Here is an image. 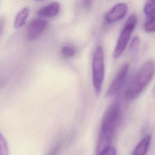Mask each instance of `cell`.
<instances>
[{
    "label": "cell",
    "mask_w": 155,
    "mask_h": 155,
    "mask_svg": "<svg viewBox=\"0 0 155 155\" xmlns=\"http://www.w3.org/2000/svg\"><path fill=\"white\" fill-rule=\"evenodd\" d=\"M116 150L114 147L109 146L103 150H102L100 153H99L96 155H116Z\"/></svg>",
    "instance_id": "obj_15"
},
{
    "label": "cell",
    "mask_w": 155,
    "mask_h": 155,
    "mask_svg": "<svg viewBox=\"0 0 155 155\" xmlns=\"http://www.w3.org/2000/svg\"><path fill=\"white\" fill-rule=\"evenodd\" d=\"M120 116V107L118 102H113L105 110L102 117L101 131L97 146L96 154L111 146Z\"/></svg>",
    "instance_id": "obj_1"
},
{
    "label": "cell",
    "mask_w": 155,
    "mask_h": 155,
    "mask_svg": "<svg viewBox=\"0 0 155 155\" xmlns=\"http://www.w3.org/2000/svg\"><path fill=\"white\" fill-rule=\"evenodd\" d=\"M144 28L147 32L155 31V15L153 16V17L145 22Z\"/></svg>",
    "instance_id": "obj_14"
},
{
    "label": "cell",
    "mask_w": 155,
    "mask_h": 155,
    "mask_svg": "<svg viewBox=\"0 0 155 155\" xmlns=\"http://www.w3.org/2000/svg\"><path fill=\"white\" fill-rule=\"evenodd\" d=\"M60 9V4L58 2H53L41 7L38 12L37 15L41 18H51L56 16Z\"/></svg>",
    "instance_id": "obj_8"
},
{
    "label": "cell",
    "mask_w": 155,
    "mask_h": 155,
    "mask_svg": "<svg viewBox=\"0 0 155 155\" xmlns=\"http://www.w3.org/2000/svg\"><path fill=\"white\" fill-rule=\"evenodd\" d=\"M139 44H140L139 38L138 36H136L133 38V39L131 42V44H130V48L131 50H135L137 48Z\"/></svg>",
    "instance_id": "obj_16"
},
{
    "label": "cell",
    "mask_w": 155,
    "mask_h": 155,
    "mask_svg": "<svg viewBox=\"0 0 155 155\" xmlns=\"http://www.w3.org/2000/svg\"><path fill=\"white\" fill-rule=\"evenodd\" d=\"M151 140V134L145 136L136 145L131 155H146Z\"/></svg>",
    "instance_id": "obj_9"
},
{
    "label": "cell",
    "mask_w": 155,
    "mask_h": 155,
    "mask_svg": "<svg viewBox=\"0 0 155 155\" xmlns=\"http://www.w3.org/2000/svg\"><path fill=\"white\" fill-rule=\"evenodd\" d=\"M48 25L46 20L36 18L33 19L28 25L27 28V36L29 41H33L39 37L45 30Z\"/></svg>",
    "instance_id": "obj_6"
},
{
    "label": "cell",
    "mask_w": 155,
    "mask_h": 155,
    "mask_svg": "<svg viewBox=\"0 0 155 155\" xmlns=\"http://www.w3.org/2000/svg\"><path fill=\"white\" fill-rule=\"evenodd\" d=\"M62 55L65 58H71L73 57L76 52V48L72 45H64L61 48V50Z\"/></svg>",
    "instance_id": "obj_11"
},
{
    "label": "cell",
    "mask_w": 155,
    "mask_h": 155,
    "mask_svg": "<svg viewBox=\"0 0 155 155\" xmlns=\"http://www.w3.org/2000/svg\"><path fill=\"white\" fill-rule=\"evenodd\" d=\"M29 15V8L28 7H23L16 14L15 21L14 27L15 28H19L23 27Z\"/></svg>",
    "instance_id": "obj_10"
},
{
    "label": "cell",
    "mask_w": 155,
    "mask_h": 155,
    "mask_svg": "<svg viewBox=\"0 0 155 155\" xmlns=\"http://www.w3.org/2000/svg\"><path fill=\"white\" fill-rule=\"evenodd\" d=\"M152 94H153V96L155 97V85H154V87H153V88L152 90Z\"/></svg>",
    "instance_id": "obj_17"
},
{
    "label": "cell",
    "mask_w": 155,
    "mask_h": 155,
    "mask_svg": "<svg viewBox=\"0 0 155 155\" xmlns=\"http://www.w3.org/2000/svg\"><path fill=\"white\" fill-rule=\"evenodd\" d=\"M137 21V17L133 14L130 16L125 21L114 47L113 54V58L116 59L119 58L125 51L128 45L131 33L136 27Z\"/></svg>",
    "instance_id": "obj_4"
},
{
    "label": "cell",
    "mask_w": 155,
    "mask_h": 155,
    "mask_svg": "<svg viewBox=\"0 0 155 155\" xmlns=\"http://www.w3.org/2000/svg\"><path fill=\"white\" fill-rule=\"evenodd\" d=\"M128 70V64L125 63L121 66L108 89L107 92V97L113 96L116 94L120 91L125 81Z\"/></svg>",
    "instance_id": "obj_5"
},
{
    "label": "cell",
    "mask_w": 155,
    "mask_h": 155,
    "mask_svg": "<svg viewBox=\"0 0 155 155\" xmlns=\"http://www.w3.org/2000/svg\"><path fill=\"white\" fill-rule=\"evenodd\" d=\"M155 73V62L153 60L146 62L138 70L128 86L125 97L128 100L137 98L151 81Z\"/></svg>",
    "instance_id": "obj_2"
},
{
    "label": "cell",
    "mask_w": 155,
    "mask_h": 155,
    "mask_svg": "<svg viewBox=\"0 0 155 155\" xmlns=\"http://www.w3.org/2000/svg\"><path fill=\"white\" fill-rule=\"evenodd\" d=\"M8 148L7 142L0 132V155H8Z\"/></svg>",
    "instance_id": "obj_13"
},
{
    "label": "cell",
    "mask_w": 155,
    "mask_h": 155,
    "mask_svg": "<svg viewBox=\"0 0 155 155\" xmlns=\"http://www.w3.org/2000/svg\"><path fill=\"white\" fill-rule=\"evenodd\" d=\"M128 6L125 3H119L113 7L105 15V20L108 24L114 23L122 19L127 14Z\"/></svg>",
    "instance_id": "obj_7"
},
{
    "label": "cell",
    "mask_w": 155,
    "mask_h": 155,
    "mask_svg": "<svg viewBox=\"0 0 155 155\" xmlns=\"http://www.w3.org/2000/svg\"><path fill=\"white\" fill-rule=\"evenodd\" d=\"M92 83L96 96H99L102 88L105 76L104 53L101 45L96 47L92 59L91 64Z\"/></svg>",
    "instance_id": "obj_3"
},
{
    "label": "cell",
    "mask_w": 155,
    "mask_h": 155,
    "mask_svg": "<svg viewBox=\"0 0 155 155\" xmlns=\"http://www.w3.org/2000/svg\"><path fill=\"white\" fill-rule=\"evenodd\" d=\"M144 13L147 16L155 14V1H148L143 7Z\"/></svg>",
    "instance_id": "obj_12"
}]
</instances>
